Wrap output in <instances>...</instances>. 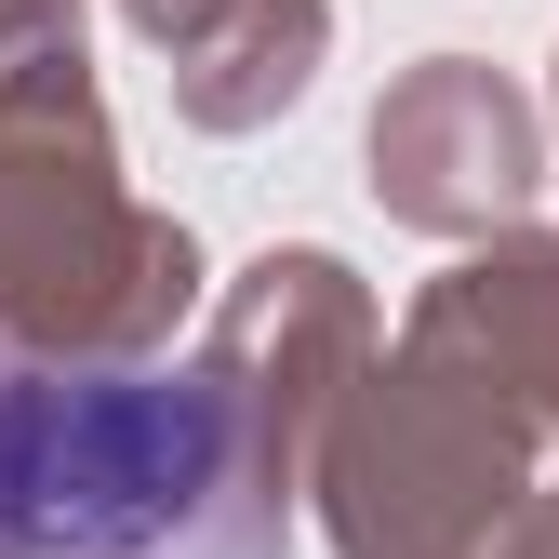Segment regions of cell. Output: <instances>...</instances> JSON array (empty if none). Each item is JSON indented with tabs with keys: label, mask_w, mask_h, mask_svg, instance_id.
Here are the masks:
<instances>
[{
	"label": "cell",
	"mask_w": 559,
	"mask_h": 559,
	"mask_svg": "<svg viewBox=\"0 0 559 559\" xmlns=\"http://www.w3.org/2000/svg\"><path fill=\"white\" fill-rule=\"evenodd\" d=\"M280 427L227 346L0 360V559H280Z\"/></svg>",
	"instance_id": "cell-1"
}]
</instances>
